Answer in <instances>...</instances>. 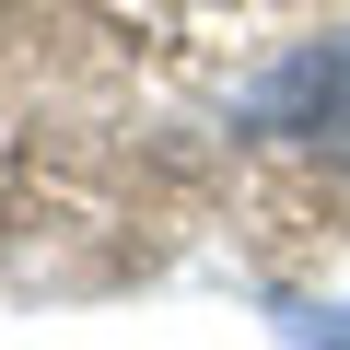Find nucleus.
I'll use <instances>...</instances> for the list:
<instances>
[]
</instances>
